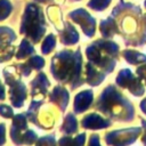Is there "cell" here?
<instances>
[{
    "label": "cell",
    "instance_id": "cell-1",
    "mask_svg": "<svg viewBox=\"0 0 146 146\" xmlns=\"http://www.w3.org/2000/svg\"><path fill=\"white\" fill-rule=\"evenodd\" d=\"M96 107L112 119L117 120L116 117H120V121L133 120V105H131L124 96L115 90L113 86H108L103 90Z\"/></svg>",
    "mask_w": 146,
    "mask_h": 146
},
{
    "label": "cell",
    "instance_id": "cell-2",
    "mask_svg": "<svg viewBox=\"0 0 146 146\" xmlns=\"http://www.w3.org/2000/svg\"><path fill=\"white\" fill-rule=\"evenodd\" d=\"M140 129L139 128H132V129H124V130H119V131H113L111 132L115 137H113V140L106 141L110 145L113 146H127L128 144H131L136 140L137 136L139 135Z\"/></svg>",
    "mask_w": 146,
    "mask_h": 146
},
{
    "label": "cell",
    "instance_id": "cell-3",
    "mask_svg": "<svg viewBox=\"0 0 146 146\" xmlns=\"http://www.w3.org/2000/svg\"><path fill=\"white\" fill-rule=\"evenodd\" d=\"M82 125L86 129H103L105 127L111 125V122L105 120V119H103V117H100L99 115L92 113V114H89V115L83 117Z\"/></svg>",
    "mask_w": 146,
    "mask_h": 146
},
{
    "label": "cell",
    "instance_id": "cell-4",
    "mask_svg": "<svg viewBox=\"0 0 146 146\" xmlns=\"http://www.w3.org/2000/svg\"><path fill=\"white\" fill-rule=\"evenodd\" d=\"M91 100H92V92H91V90H84V91L80 92L75 97L74 111L76 113H81V112L86 111L89 107Z\"/></svg>",
    "mask_w": 146,
    "mask_h": 146
},
{
    "label": "cell",
    "instance_id": "cell-5",
    "mask_svg": "<svg viewBox=\"0 0 146 146\" xmlns=\"http://www.w3.org/2000/svg\"><path fill=\"white\" fill-rule=\"evenodd\" d=\"M76 127H78V123L75 121V117L72 114H68L65 119L63 127H62V131L67 132V133H72L74 131H76Z\"/></svg>",
    "mask_w": 146,
    "mask_h": 146
},
{
    "label": "cell",
    "instance_id": "cell-6",
    "mask_svg": "<svg viewBox=\"0 0 146 146\" xmlns=\"http://www.w3.org/2000/svg\"><path fill=\"white\" fill-rule=\"evenodd\" d=\"M55 139L54 136H46L44 138H41L39 140L38 146H55Z\"/></svg>",
    "mask_w": 146,
    "mask_h": 146
},
{
    "label": "cell",
    "instance_id": "cell-7",
    "mask_svg": "<svg viewBox=\"0 0 146 146\" xmlns=\"http://www.w3.org/2000/svg\"><path fill=\"white\" fill-rule=\"evenodd\" d=\"M0 114L5 117H10L13 115V111L6 105H0Z\"/></svg>",
    "mask_w": 146,
    "mask_h": 146
},
{
    "label": "cell",
    "instance_id": "cell-8",
    "mask_svg": "<svg viewBox=\"0 0 146 146\" xmlns=\"http://www.w3.org/2000/svg\"><path fill=\"white\" fill-rule=\"evenodd\" d=\"M5 141H6V139H5V125L0 124V145L3 144Z\"/></svg>",
    "mask_w": 146,
    "mask_h": 146
},
{
    "label": "cell",
    "instance_id": "cell-9",
    "mask_svg": "<svg viewBox=\"0 0 146 146\" xmlns=\"http://www.w3.org/2000/svg\"><path fill=\"white\" fill-rule=\"evenodd\" d=\"M89 146H99V144H98V136L97 135H92L91 136Z\"/></svg>",
    "mask_w": 146,
    "mask_h": 146
},
{
    "label": "cell",
    "instance_id": "cell-10",
    "mask_svg": "<svg viewBox=\"0 0 146 146\" xmlns=\"http://www.w3.org/2000/svg\"><path fill=\"white\" fill-rule=\"evenodd\" d=\"M140 108L143 110L144 113H146V99H144V100L140 103Z\"/></svg>",
    "mask_w": 146,
    "mask_h": 146
},
{
    "label": "cell",
    "instance_id": "cell-11",
    "mask_svg": "<svg viewBox=\"0 0 146 146\" xmlns=\"http://www.w3.org/2000/svg\"><path fill=\"white\" fill-rule=\"evenodd\" d=\"M141 123H143V124L145 125L144 128H145V130H146V121H144V120H141ZM143 143H144V144L146 145V135H145V136H144V138H143Z\"/></svg>",
    "mask_w": 146,
    "mask_h": 146
}]
</instances>
